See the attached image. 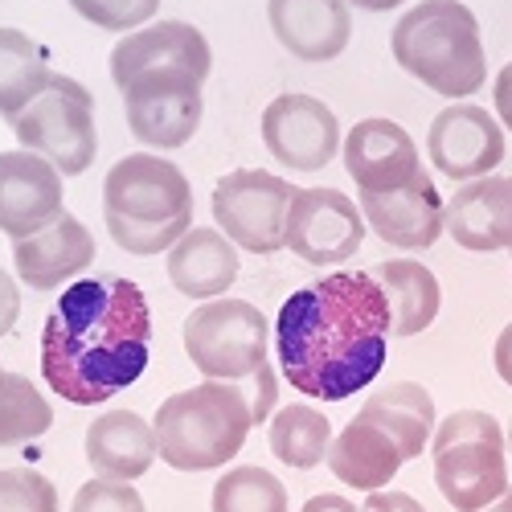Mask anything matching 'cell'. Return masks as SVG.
<instances>
[{
  "instance_id": "cell-34",
  "label": "cell",
  "mask_w": 512,
  "mask_h": 512,
  "mask_svg": "<svg viewBox=\"0 0 512 512\" xmlns=\"http://www.w3.org/2000/svg\"><path fill=\"white\" fill-rule=\"evenodd\" d=\"M492 361H496V373H500V381H504V386L512 390V324H504V332L496 336Z\"/></svg>"
},
{
  "instance_id": "cell-14",
  "label": "cell",
  "mask_w": 512,
  "mask_h": 512,
  "mask_svg": "<svg viewBox=\"0 0 512 512\" xmlns=\"http://www.w3.org/2000/svg\"><path fill=\"white\" fill-rule=\"evenodd\" d=\"M426 152L451 181H480L504 160V127L476 103H455L435 115Z\"/></svg>"
},
{
  "instance_id": "cell-29",
  "label": "cell",
  "mask_w": 512,
  "mask_h": 512,
  "mask_svg": "<svg viewBox=\"0 0 512 512\" xmlns=\"http://www.w3.org/2000/svg\"><path fill=\"white\" fill-rule=\"evenodd\" d=\"M0 512H58V488L29 467H0Z\"/></svg>"
},
{
  "instance_id": "cell-15",
  "label": "cell",
  "mask_w": 512,
  "mask_h": 512,
  "mask_svg": "<svg viewBox=\"0 0 512 512\" xmlns=\"http://www.w3.org/2000/svg\"><path fill=\"white\" fill-rule=\"evenodd\" d=\"M345 168L361 193H394V189H402L426 173L410 132L398 127L394 119H381V115L349 127Z\"/></svg>"
},
{
  "instance_id": "cell-3",
  "label": "cell",
  "mask_w": 512,
  "mask_h": 512,
  "mask_svg": "<svg viewBox=\"0 0 512 512\" xmlns=\"http://www.w3.org/2000/svg\"><path fill=\"white\" fill-rule=\"evenodd\" d=\"M435 439V402L414 381L377 390L357 418L332 439L328 472L361 492H381L410 459H418Z\"/></svg>"
},
{
  "instance_id": "cell-7",
  "label": "cell",
  "mask_w": 512,
  "mask_h": 512,
  "mask_svg": "<svg viewBox=\"0 0 512 512\" xmlns=\"http://www.w3.org/2000/svg\"><path fill=\"white\" fill-rule=\"evenodd\" d=\"M435 484L455 512L488 508L508 492V435L484 410H455L431 439Z\"/></svg>"
},
{
  "instance_id": "cell-24",
  "label": "cell",
  "mask_w": 512,
  "mask_h": 512,
  "mask_svg": "<svg viewBox=\"0 0 512 512\" xmlns=\"http://www.w3.org/2000/svg\"><path fill=\"white\" fill-rule=\"evenodd\" d=\"M373 279L381 283L390 304V336H414L435 324L443 291L431 267H422L418 259H390L373 271Z\"/></svg>"
},
{
  "instance_id": "cell-9",
  "label": "cell",
  "mask_w": 512,
  "mask_h": 512,
  "mask_svg": "<svg viewBox=\"0 0 512 512\" xmlns=\"http://www.w3.org/2000/svg\"><path fill=\"white\" fill-rule=\"evenodd\" d=\"M185 353L205 381H250L267 369V316L246 300H209L185 328Z\"/></svg>"
},
{
  "instance_id": "cell-26",
  "label": "cell",
  "mask_w": 512,
  "mask_h": 512,
  "mask_svg": "<svg viewBox=\"0 0 512 512\" xmlns=\"http://www.w3.org/2000/svg\"><path fill=\"white\" fill-rule=\"evenodd\" d=\"M332 447V426L328 414L304 406V402H291L279 406L271 414V451L275 459H283L295 472H308V467L324 463Z\"/></svg>"
},
{
  "instance_id": "cell-17",
  "label": "cell",
  "mask_w": 512,
  "mask_h": 512,
  "mask_svg": "<svg viewBox=\"0 0 512 512\" xmlns=\"http://www.w3.org/2000/svg\"><path fill=\"white\" fill-rule=\"evenodd\" d=\"M357 205L365 213V222L377 230V238L398 250L435 246L447 226V205H443L431 173H422L418 181H410L394 193H361Z\"/></svg>"
},
{
  "instance_id": "cell-36",
  "label": "cell",
  "mask_w": 512,
  "mask_h": 512,
  "mask_svg": "<svg viewBox=\"0 0 512 512\" xmlns=\"http://www.w3.org/2000/svg\"><path fill=\"white\" fill-rule=\"evenodd\" d=\"M304 512H361L357 504H349L345 496H336V492H324V496H312L304 504Z\"/></svg>"
},
{
  "instance_id": "cell-38",
  "label": "cell",
  "mask_w": 512,
  "mask_h": 512,
  "mask_svg": "<svg viewBox=\"0 0 512 512\" xmlns=\"http://www.w3.org/2000/svg\"><path fill=\"white\" fill-rule=\"evenodd\" d=\"M476 512H512V488H508L500 500H492L488 508H476Z\"/></svg>"
},
{
  "instance_id": "cell-8",
  "label": "cell",
  "mask_w": 512,
  "mask_h": 512,
  "mask_svg": "<svg viewBox=\"0 0 512 512\" xmlns=\"http://www.w3.org/2000/svg\"><path fill=\"white\" fill-rule=\"evenodd\" d=\"M9 127L25 152L50 160L62 177H78L95 164V95L70 74H54Z\"/></svg>"
},
{
  "instance_id": "cell-31",
  "label": "cell",
  "mask_w": 512,
  "mask_h": 512,
  "mask_svg": "<svg viewBox=\"0 0 512 512\" xmlns=\"http://www.w3.org/2000/svg\"><path fill=\"white\" fill-rule=\"evenodd\" d=\"M70 512H144V496L127 480H87L74 492Z\"/></svg>"
},
{
  "instance_id": "cell-22",
  "label": "cell",
  "mask_w": 512,
  "mask_h": 512,
  "mask_svg": "<svg viewBox=\"0 0 512 512\" xmlns=\"http://www.w3.org/2000/svg\"><path fill=\"white\" fill-rule=\"evenodd\" d=\"M160 455L156 426L136 410L99 414L87 431V463L99 480H140Z\"/></svg>"
},
{
  "instance_id": "cell-25",
  "label": "cell",
  "mask_w": 512,
  "mask_h": 512,
  "mask_svg": "<svg viewBox=\"0 0 512 512\" xmlns=\"http://www.w3.org/2000/svg\"><path fill=\"white\" fill-rule=\"evenodd\" d=\"M54 78L46 50L21 29H0V115L9 123L25 111V103Z\"/></svg>"
},
{
  "instance_id": "cell-11",
  "label": "cell",
  "mask_w": 512,
  "mask_h": 512,
  "mask_svg": "<svg viewBox=\"0 0 512 512\" xmlns=\"http://www.w3.org/2000/svg\"><path fill=\"white\" fill-rule=\"evenodd\" d=\"M115 87H140V82H201L209 78V41L201 29L185 21H156L148 29L127 33L111 50Z\"/></svg>"
},
{
  "instance_id": "cell-18",
  "label": "cell",
  "mask_w": 512,
  "mask_h": 512,
  "mask_svg": "<svg viewBox=\"0 0 512 512\" xmlns=\"http://www.w3.org/2000/svg\"><path fill=\"white\" fill-rule=\"evenodd\" d=\"M123 111L132 136L148 148L173 152L201 127V87L193 82H140L123 91Z\"/></svg>"
},
{
  "instance_id": "cell-39",
  "label": "cell",
  "mask_w": 512,
  "mask_h": 512,
  "mask_svg": "<svg viewBox=\"0 0 512 512\" xmlns=\"http://www.w3.org/2000/svg\"><path fill=\"white\" fill-rule=\"evenodd\" d=\"M508 455H512V422H508Z\"/></svg>"
},
{
  "instance_id": "cell-5",
  "label": "cell",
  "mask_w": 512,
  "mask_h": 512,
  "mask_svg": "<svg viewBox=\"0 0 512 512\" xmlns=\"http://www.w3.org/2000/svg\"><path fill=\"white\" fill-rule=\"evenodd\" d=\"M390 50L426 91L467 99L484 87L488 58L476 13L463 0H422L394 21Z\"/></svg>"
},
{
  "instance_id": "cell-4",
  "label": "cell",
  "mask_w": 512,
  "mask_h": 512,
  "mask_svg": "<svg viewBox=\"0 0 512 512\" xmlns=\"http://www.w3.org/2000/svg\"><path fill=\"white\" fill-rule=\"evenodd\" d=\"M103 218L119 250L160 254L173 250L193 222V189L185 173L152 152H132L111 164L103 181Z\"/></svg>"
},
{
  "instance_id": "cell-13",
  "label": "cell",
  "mask_w": 512,
  "mask_h": 512,
  "mask_svg": "<svg viewBox=\"0 0 512 512\" xmlns=\"http://www.w3.org/2000/svg\"><path fill=\"white\" fill-rule=\"evenodd\" d=\"M263 144L283 168L316 173L340 152V123L316 95L291 91L263 111Z\"/></svg>"
},
{
  "instance_id": "cell-19",
  "label": "cell",
  "mask_w": 512,
  "mask_h": 512,
  "mask_svg": "<svg viewBox=\"0 0 512 512\" xmlns=\"http://www.w3.org/2000/svg\"><path fill=\"white\" fill-rule=\"evenodd\" d=\"M95 259V238L82 226L74 213H58V218L37 230L29 238L13 242V263H17V279L33 291H54L70 279H78Z\"/></svg>"
},
{
  "instance_id": "cell-6",
  "label": "cell",
  "mask_w": 512,
  "mask_h": 512,
  "mask_svg": "<svg viewBox=\"0 0 512 512\" xmlns=\"http://www.w3.org/2000/svg\"><path fill=\"white\" fill-rule=\"evenodd\" d=\"M160 459L177 472H213L230 463L254 431V410L242 381H201L164 398L156 418Z\"/></svg>"
},
{
  "instance_id": "cell-28",
  "label": "cell",
  "mask_w": 512,
  "mask_h": 512,
  "mask_svg": "<svg viewBox=\"0 0 512 512\" xmlns=\"http://www.w3.org/2000/svg\"><path fill=\"white\" fill-rule=\"evenodd\" d=\"M213 512H287V488L267 467H234L213 484Z\"/></svg>"
},
{
  "instance_id": "cell-20",
  "label": "cell",
  "mask_w": 512,
  "mask_h": 512,
  "mask_svg": "<svg viewBox=\"0 0 512 512\" xmlns=\"http://www.w3.org/2000/svg\"><path fill=\"white\" fill-rule=\"evenodd\" d=\"M275 41L300 62H332L353 37L349 0H267Z\"/></svg>"
},
{
  "instance_id": "cell-2",
  "label": "cell",
  "mask_w": 512,
  "mask_h": 512,
  "mask_svg": "<svg viewBox=\"0 0 512 512\" xmlns=\"http://www.w3.org/2000/svg\"><path fill=\"white\" fill-rule=\"evenodd\" d=\"M148 357L152 308L123 275L70 283L41 328V377L74 406H103L136 386Z\"/></svg>"
},
{
  "instance_id": "cell-21",
  "label": "cell",
  "mask_w": 512,
  "mask_h": 512,
  "mask_svg": "<svg viewBox=\"0 0 512 512\" xmlns=\"http://www.w3.org/2000/svg\"><path fill=\"white\" fill-rule=\"evenodd\" d=\"M447 230L472 254H512V177H480L459 185L447 201Z\"/></svg>"
},
{
  "instance_id": "cell-27",
  "label": "cell",
  "mask_w": 512,
  "mask_h": 512,
  "mask_svg": "<svg viewBox=\"0 0 512 512\" xmlns=\"http://www.w3.org/2000/svg\"><path fill=\"white\" fill-rule=\"evenodd\" d=\"M50 422H54V410L37 394L33 381L0 369V447H17L46 435Z\"/></svg>"
},
{
  "instance_id": "cell-30",
  "label": "cell",
  "mask_w": 512,
  "mask_h": 512,
  "mask_svg": "<svg viewBox=\"0 0 512 512\" xmlns=\"http://www.w3.org/2000/svg\"><path fill=\"white\" fill-rule=\"evenodd\" d=\"M70 9L78 17H87L99 29L111 33H136L144 21L156 17L160 0H70Z\"/></svg>"
},
{
  "instance_id": "cell-32",
  "label": "cell",
  "mask_w": 512,
  "mask_h": 512,
  "mask_svg": "<svg viewBox=\"0 0 512 512\" xmlns=\"http://www.w3.org/2000/svg\"><path fill=\"white\" fill-rule=\"evenodd\" d=\"M17 316H21V291H17L13 275L0 267V336H9V332H13Z\"/></svg>"
},
{
  "instance_id": "cell-1",
  "label": "cell",
  "mask_w": 512,
  "mask_h": 512,
  "mask_svg": "<svg viewBox=\"0 0 512 512\" xmlns=\"http://www.w3.org/2000/svg\"><path fill=\"white\" fill-rule=\"evenodd\" d=\"M390 304L373 271H340L287 295L275 320L283 381L316 402H345L386 369Z\"/></svg>"
},
{
  "instance_id": "cell-35",
  "label": "cell",
  "mask_w": 512,
  "mask_h": 512,
  "mask_svg": "<svg viewBox=\"0 0 512 512\" xmlns=\"http://www.w3.org/2000/svg\"><path fill=\"white\" fill-rule=\"evenodd\" d=\"M492 95H496V111H500V119H504V127L512 132V62L496 74V87H492Z\"/></svg>"
},
{
  "instance_id": "cell-23",
  "label": "cell",
  "mask_w": 512,
  "mask_h": 512,
  "mask_svg": "<svg viewBox=\"0 0 512 512\" xmlns=\"http://www.w3.org/2000/svg\"><path fill=\"white\" fill-rule=\"evenodd\" d=\"M168 279L189 300H218L238 279V246L218 226L189 230L168 250Z\"/></svg>"
},
{
  "instance_id": "cell-37",
  "label": "cell",
  "mask_w": 512,
  "mask_h": 512,
  "mask_svg": "<svg viewBox=\"0 0 512 512\" xmlns=\"http://www.w3.org/2000/svg\"><path fill=\"white\" fill-rule=\"evenodd\" d=\"M349 5H357V9H365V13H390V9L406 5V0H349Z\"/></svg>"
},
{
  "instance_id": "cell-16",
  "label": "cell",
  "mask_w": 512,
  "mask_h": 512,
  "mask_svg": "<svg viewBox=\"0 0 512 512\" xmlns=\"http://www.w3.org/2000/svg\"><path fill=\"white\" fill-rule=\"evenodd\" d=\"M62 173L37 152H0V230L13 242L62 213Z\"/></svg>"
},
{
  "instance_id": "cell-10",
  "label": "cell",
  "mask_w": 512,
  "mask_h": 512,
  "mask_svg": "<svg viewBox=\"0 0 512 512\" xmlns=\"http://www.w3.org/2000/svg\"><path fill=\"white\" fill-rule=\"evenodd\" d=\"M295 189L263 168H234L213 185L218 230L250 254H275L287 242V213Z\"/></svg>"
},
{
  "instance_id": "cell-12",
  "label": "cell",
  "mask_w": 512,
  "mask_h": 512,
  "mask_svg": "<svg viewBox=\"0 0 512 512\" xmlns=\"http://www.w3.org/2000/svg\"><path fill=\"white\" fill-rule=\"evenodd\" d=\"M365 242V213L340 189H295L287 213V250L312 267H336Z\"/></svg>"
},
{
  "instance_id": "cell-33",
  "label": "cell",
  "mask_w": 512,
  "mask_h": 512,
  "mask_svg": "<svg viewBox=\"0 0 512 512\" xmlns=\"http://www.w3.org/2000/svg\"><path fill=\"white\" fill-rule=\"evenodd\" d=\"M361 512H426L410 492H369Z\"/></svg>"
}]
</instances>
